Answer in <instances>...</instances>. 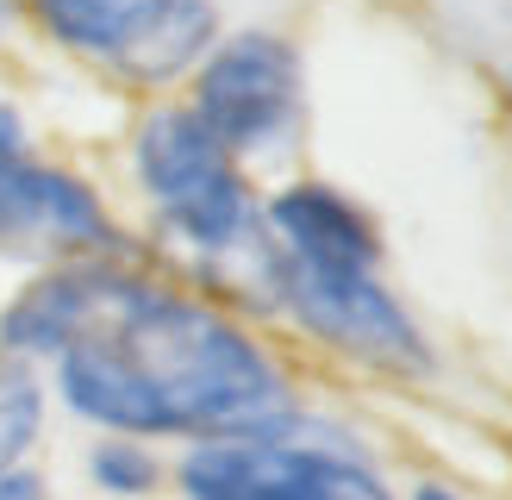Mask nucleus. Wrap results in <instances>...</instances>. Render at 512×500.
Wrapping results in <instances>:
<instances>
[{"label": "nucleus", "instance_id": "obj_14", "mask_svg": "<svg viewBox=\"0 0 512 500\" xmlns=\"http://www.w3.org/2000/svg\"><path fill=\"white\" fill-rule=\"evenodd\" d=\"M400 500H469V494L456 488V482H444V475H419V482L406 488Z\"/></svg>", "mask_w": 512, "mask_h": 500}, {"label": "nucleus", "instance_id": "obj_9", "mask_svg": "<svg viewBox=\"0 0 512 500\" xmlns=\"http://www.w3.org/2000/svg\"><path fill=\"white\" fill-rule=\"evenodd\" d=\"M219 32H225V19H219L213 0H182V7L163 19V32L119 69V82L150 88V94H163V88H175V82H188V75L200 69V57H207V50L219 44Z\"/></svg>", "mask_w": 512, "mask_h": 500}, {"label": "nucleus", "instance_id": "obj_12", "mask_svg": "<svg viewBox=\"0 0 512 500\" xmlns=\"http://www.w3.org/2000/svg\"><path fill=\"white\" fill-rule=\"evenodd\" d=\"M0 500H57V494H50V475H44V469L19 463V469L0 475Z\"/></svg>", "mask_w": 512, "mask_h": 500}, {"label": "nucleus", "instance_id": "obj_15", "mask_svg": "<svg viewBox=\"0 0 512 500\" xmlns=\"http://www.w3.org/2000/svg\"><path fill=\"white\" fill-rule=\"evenodd\" d=\"M13 19H19V7H13V0H0V38L13 32Z\"/></svg>", "mask_w": 512, "mask_h": 500}, {"label": "nucleus", "instance_id": "obj_8", "mask_svg": "<svg viewBox=\"0 0 512 500\" xmlns=\"http://www.w3.org/2000/svg\"><path fill=\"white\" fill-rule=\"evenodd\" d=\"M13 7L44 44H57L69 57L119 75L163 32V19L182 7V0H13Z\"/></svg>", "mask_w": 512, "mask_h": 500}, {"label": "nucleus", "instance_id": "obj_13", "mask_svg": "<svg viewBox=\"0 0 512 500\" xmlns=\"http://www.w3.org/2000/svg\"><path fill=\"white\" fill-rule=\"evenodd\" d=\"M0 157H32V125L13 100H0Z\"/></svg>", "mask_w": 512, "mask_h": 500}, {"label": "nucleus", "instance_id": "obj_11", "mask_svg": "<svg viewBox=\"0 0 512 500\" xmlns=\"http://www.w3.org/2000/svg\"><path fill=\"white\" fill-rule=\"evenodd\" d=\"M88 482L113 500H144L169 482V463L157 457V444H144V438H107L100 432L88 444Z\"/></svg>", "mask_w": 512, "mask_h": 500}, {"label": "nucleus", "instance_id": "obj_4", "mask_svg": "<svg viewBox=\"0 0 512 500\" xmlns=\"http://www.w3.org/2000/svg\"><path fill=\"white\" fill-rule=\"evenodd\" d=\"M169 482L182 500H400L388 469L319 419L269 438L188 444Z\"/></svg>", "mask_w": 512, "mask_h": 500}, {"label": "nucleus", "instance_id": "obj_1", "mask_svg": "<svg viewBox=\"0 0 512 500\" xmlns=\"http://www.w3.org/2000/svg\"><path fill=\"white\" fill-rule=\"evenodd\" d=\"M0 350L50 363L57 400L107 438L219 444L313 419L288 357L225 307L125 257H69L25 282L0 313Z\"/></svg>", "mask_w": 512, "mask_h": 500}, {"label": "nucleus", "instance_id": "obj_5", "mask_svg": "<svg viewBox=\"0 0 512 500\" xmlns=\"http://www.w3.org/2000/svg\"><path fill=\"white\" fill-rule=\"evenodd\" d=\"M188 113L244 169L281 163L306 132V57L275 25H232L188 75Z\"/></svg>", "mask_w": 512, "mask_h": 500}, {"label": "nucleus", "instance_id": "obj_7", "mask_svg": "<svg viewBox=\"0 0 512 500\" xmlns=\"http://www.w3.org/2000/svg\"><path fill=\"white\" fill-rule=\"evenodd\" d=\"M263 244L313 263H388L381 219L325 175H294L263 194Z\"/></svg>", "mask_w": 512, "mask_h": 500}, {"label": "nucleus", "instance_id": "obj_10", "mask_svg": "<svg viewBox=\"0 0 512 500\" xmlns=\"http://www.w3.org/2000/svg\"><path fill=\"white\" fill-rule=\"evenodd\" d=\"M44 425H50L44 363L0 350V475L19 469V463H32V450L44 444Z\"/></svg>", "mask_w": 512, "mask_h": 500}, {"label": "nucleus", "instance_id": "obj_6", "mask_svg": "<svg viewBox=\"0 0 512 500\" xmlns=\"http://www.w3.org/2000/svg\"><path fill=\"white\" fill-rule=\"evenodd\" d=\"M0 244L44 250V257H125L138 250L119 232V219L107 207L88 175H75L63 163L32 157H0Z\"/></svg>", "mask_w": 512, "mask_h": 500}, {"label": "nucleus", "instance_id": "obj_3", "mask_svg": "<svg viewBox=\"0 0 512 500\" xmlns=\"http://www.w3.org/2000/svg\"><path fill=\"white\" fill-rule=\"evenodd\" d=\"M132 188L169 250H182L207 275H244L263 238V188L225 150L188 100H150L125 144Z\"/></svg>", "mask_w": 512, "mask_h": 500}, {"label": "nucleus", "instance_id": "obj_2", "mask_svg": "<svg viewBox=\"0 0 512 500\" xmlns=\"http://www.w3.org/2000/svg\"><path fill=\"white\" fill-rule=\"evenodd\" d=\"M244 282H250L256 307L275 313L313 350H325L331 363L375 375V382H394V388L438 382V369H444L438 338L425 332L413 300L388 282V263H313V257L269 250L256 238Z\"/></svg>", "mask_w": 512, "mask_h": 500}]
</instances>
